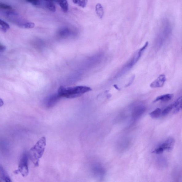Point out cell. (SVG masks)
<instances>
[{
  "label": "cell",
  "instance_id": "cell-1",
  "mask_svg": "<svg viewBox=\"0 0 182 182\" xmlns=\"http://www.w3.org/2000/svg\"><path fill=\"white\" fill-rule=\"evenodd\" d=\"M91 90L92 89L90 87L86 86H79L70 87L61 86L58 89L57 93L62 97L71 99L80 97Z\"/></svg>",
  "mask_w": 182,
  "mask_h": 182
},
{
  "label": "cell",
  "instance_id": "cell-2",
  "mask_svg": "<svg viewBox=\"0 0 182 182\" xmlns=\"http://www.w3.org/2000/svg\"><path fill=\"white\" fill-rule=\"evenodd\" d=\"M46 139L43 136L30 150L28 156L36 167L39 165L40 159L44 153L46 144Z\"/></svg>",
  "mask_w": 182,
  "mask_h": 182
},
{
  "label": "cell",
  "instance_id": "cell-3",
  "mask_svg": "<svg viewBox=\"0 0 182 182\" xmlns=\"http://www.w3.org/2000/svg\"><path fill=\"white\" fill-rule=\"evenodd\" d=\"M28 158V153L26 152H24L18 165V170L23 177L26 176L29 174Z\"/></svg>",
  "mask_w": 182,
  "mask_h": 182
},
{
  "label": "cell",
  "instance_id": "cell-4",
  "mask_svg": "<svg viewBox=\"0 0 182 182\" xmlns=\"http://www.w3.org/2000/svg\"><path fill=\"white\" fill-rule=\"evenodd\" d=\"M61 97L58 93L50 96L46 101V105L48 108L53 107L57 103Z\"/></svg>",
  "mask_w": 182,
  "mask_h": 182
},
{
  "label": "cell",
  "instance_id": "cell-5",
  "mask_svg": "<svg viewBox=\"0 0 182 182\" xmlns=\"http://www.w3.org/2000/svg\"><path fill=\"white\" fill-rule=\"evenodd\" d=\"M166 77L164 75L161 74L156 80L150 85L152 88H158L162 87L166 81Z\"/></svg>",
  "mask_w": 182,
  "mask_h": 182
},
{
  "label": "cell",
  "instance_id": "cell-6",
  "mask_svg": "<svg viewBox=\"0 0 182 182\" xmlns=\"http://www.w3.org/2000/svg\"><path fill=\"white\" fill-rule=\"evenodd\" d=\"M175 141L173 139L170 138H168L164 142L160 145V146L164 150L169 151L171 150L173 146Z\"/></svg>",
  "mask_w": 182,
  "mask_h": 182
},
{
  "label": "cell",
  "instance_id": "cell-7",
  "mask_svg": "<svg viewBox=\"0 0 182 182\" xmlns=\"http://www.w3.org/2000/svg\"><path fill=\"white\" fill-rule=\"evenodd\" d=\"M73 31L71 29L67 27H64L61 28L59 30L58 32V35L60 37L62 38H66L71 36L73 34Z\"/></svg>",
  "mask_w": 182,
  "mask_h": 182
},
{
  "label": "cell",
  "instance_id": "cell-8",
  "mask_svg": "<svg viewBox=\"0 0 182 182\" xmlns=\"http://www.w3.org/2000/svg\"><path fill=\"white\" fill-rule=\"evenodd\" d=\"M145 111V108L143 106L136 107L133 111V117L135 118H139L144 113Z\"/></svg>",
  "mask_w": 182,
  "mask_h": 182
},
{
  "label": "cell",
  "instance_id": "cell-9",
  "mask_svg": "<svg viewBox=\"0 0 182 182\" xmlns=\"http://www.w3.org/2000/svg\"><path fill=\"white\" fill-rule=\"evenodd\" d=\"M0 179L6 182L11 181L7 173L1 165H0Z\"/></svg>",
  "mask_w": 182,
  "mask_h": 182
},
{
  "label": "cell",
  "instance_id": "cell-10",
  "mask_svg": "<svg viewBox=\"0 0 182 182\" xmlns=\"http://www.w3.org/2000/svg\"><path fill=\"white\" fill-rule=\"evenodd\" d=\"M173 97V95L171 94L161 95V96L157 97L156 99L154 100V102H156L159 101L163 102L169 101L172 99Z\"/></svg>",
  "mask_w": 182,
  "mask_h": 182
},
{
  "label": "cell",
  "instance_id": "cell-11",
  "mask_svg": "<svg viewBox=\"0 0 182 182\" xmlns=\"http://www.w3.org/2000/svg\"><path fill=\"white\" fill-rule=\"evenodd\" d=\"M172 104L174 109V113L176 114L179 112L182 109V97H179Z\"/></svg>",
  "mask_w": 182,
  "mask_h": 182
},
{
  "label": "cell",
  "instance_id": "cell-12",
  "mask_svg": "<svg viewBox=\"0 0 182 182\" xmlns=\"http://www.w3.org/2000/svg\"><path fill=\"white\" fill-rule=\"evenodd\" d=\"M45 7L52 12H55L56 8L53 2L50 1H44V5Z\"/></svg>",
  "mask_w": 182,
  "mask_h": 182
},
{
  "label": "cell",
  "instance_id": "cell-13",
  "mask_svg": "<svg viewBox=\"0 0 182 182\" xmlns=\"http://www.w3.org/2000/svg\"><path fill=\"white\" fill-rule=\"evenodd\" d=\"M56 2L60 6L62 10L67 12L68 10V4L67 0H57Z\"/></svg>",
  "mask_w": 182,
  "mask_h": 182
},
{
  "label": "cell",
  "instance_id": "cell-14",
  "mask_svg": "<svg viewBox=\"0 0 182 182\" xmlns=\"http://www.w3.org/2000/svg\"><path fill=\"white\" fill-rule=\"evenodd\" d=\"M95 11L98 16L101 19L103 18L104 15V10L103 6L100 3H98L95 7Z\"/></svg>",
  "mask_w": 182,
  "mask_h": 182
},
{
  "label": "cell",
  "instance_id": "cell-15",
  "mask_svg": "<svg viewBox=\"0 0 182 182\" xmlns=\"http://www.w3.org/2000/svg\"><path fill=\"white\" fill-rule=\"evenodd\" d=\"M161 114V111L160 108H157L149 113V115L153 119H157Z\"/></svg>",
  "mask_w": 182,
  "mask_h": 182
},
{
  "label": "cell",
  "instance_id": "cell-16",
  "mask_svg": "<svg viewBox=\"0 0 182 182\" xmlns=\"http://www.w3.org/2000/svg\"><path fill=\"white\" fill-rule=\"evenodd\" d=\"M10 28V25L3 20L0 19V30L6 33Z\"/></svg>",
  "mask_w": 182,
  "mask_h": 182
},
{
  "label": "cell",
  "instance_id": "cell-17",
  "mask_svg": "<svg viewBox=\"0 0 182 182\" xmlns=\"http://www.w3.org/2000/svg\"><path fill=\"white\" fill-rule=\"evenodd\" d=\"M73 3L77 5L85 8L87 4L88 0H72Z\"/></svg>",
  "mask_w": 182,
  "mask_h": 182
},
{
  "label": "cell",
  "instance_id": "cell-18",
  "mask_svg": "<svg viewBox=\"0 0 182 182\" xmlns=\"http://www.w3.org/2000/svg\"><path fill=\"white\" fill-rule=\"evenodd\" d=\"M173 109V104L170 105L167 107L162 112H161V115L163 116L167 115L169 114L172 109Z\"/></svg>",
  "mask_w": 182,
  "mask_h": 182
},
{
  "label": "cell",
  "instance_id": "cell-19",
  "mask_svg": "<svg viewBox=\"0 0 182 182\" xmlns=\"http://www.w3.org/2000/svg\"><path fill=\"white\" fill-rule=\"evenodd\" d=\"M42 0H26L29 3L36 6H40L42 5Z\"/></svg>",
  "mask_w": 182,
  "mask_h": 182
},
{
  "label": "cell",
  "instance_id": "cell-20",
  "mask_svg": "<svg viewBox=\"0 0 182 182\" xmlns=\"http://www.w3.org/2000/svg\"><path fill=\"white\" fill-rule=\"evenodd\" d=\"M0 9L6 10H10L12 9V7L7 4L0 3Z\"/></svg>",
  "mask_w": 182,
  "mask_h": 182
},
{
  "label": "cell",
  "instance_id": "cell-21",
  "mask_svg": "<svg viewBox=\"0 0 182 182\" xmlns=\"http://www.w3.org/2000/svg\"><path fill=\"white\" fill-rule=\"evenodd\" d=\"M35 26V24L33 22H27L24 24V28L26 29H31Z\"/></svg>",
  "mask_w": 182,
  "mask_h": 182
},
{
  "label": "cell",
  "instance_id": "cell-22",
  "mask_svg": "<svg viewBox=\"0 0 182 182\" xmlns=\"http://www.w3.org/2000/svg\"><path fill=\"white\" fill-rule=\"evenodd\" d=\"M164 151V150L161 147L159 146L158 148L154 150L153 153L156 154H160L163 153Z\"/></svg>",
  "mask_w": 182,
  "mask_h": 182
},
{
  "label": "cell",
  "instance_id": "cell-23",
  "mask_svg": "<svg viewBox=\"0 0 182 182\" xmlns=\"http://www.w3.org/2000/svg\"><path fill=\"white\" fill-rule=\"evenodd\" d=\"M6 48L4 46L0 44V52H3L6 50Z\"/></svg>",
  "mask_w": 182,
  "mask_h": 182
},
{
  "label": "cell",
  "instance_id": "cell-24",
  "mask_svg": "<svg viewBox=\"0 0 182 182\" xmlns=\"http://www.w3.org/2000/svg\"><path fill=\"white\" fill-rule=\"evenodd\" d=\"M134 78H135V76H133V77H132V78H131L130 81H129V83L128 84H127L126 86H129V85H131V84H132V83H133V80L134 79Z\"/></svg>",
  "mask_w": 182,
  "mask_h": 182
},
{
  "label": "cell",
  "instance_id": "cell-25",
  "mask_svg": "<svg viewBox=\"0 0 182 182\" xmlns=\"http://www.w3.org/2000/svg\"><path fill=\"white\" fill-rule=\"evenodd\" d=\"M4 104L3 100L0 99V108Z\"/></svg>",
  "mask_w": 182,
  "mask_h": 182
}]
</instances>
